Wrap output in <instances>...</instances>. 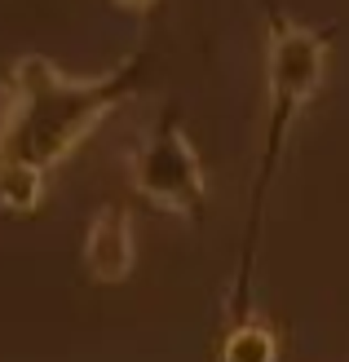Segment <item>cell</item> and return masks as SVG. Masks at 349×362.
<instances>
[{
    "label": "cell",
    "instance_id": "obj_1",
    "mask_svg": "<svg viewBox=\"0 0 349 362\" xmlns=\"http://www.w3.org/2000/svg\"><path fill=\"white\" fill-rule=\"evenodd\" d=\"M137 80V53L102 76H67L40 53L18 58L0 102V159H23L45 173L58 168L98 133V124L133 93Z\"/></svg>",
    "mask_w": 349,
    "mask_h": 362
},
{
    "label": "cell",
    "instance_id": "obj_2",
    "mask_svg": "<svg viewBox=\"0 0 349 362\" xmlns=\"http://www.w3.org/2000/svg\"><path fill=\"white\" fill-rule=\"evenodd\" d=\"M327 76V40L323 31L305 27V23H279L270 27V119H265V151L256 164V190H252V230H248V261H244V279H239V300L248 305V269H252V252H256V230H261V208H265V190L274 181V168L287 151V137L297 129V119L314 93L323 88Z\"/></svg>",
    "mask_w": 349,
    "mask_h": 362
},
{
    "label": "cell",
    "instance_id": "obj_3",
    "mask_svg": "<svg viewBox=\"0 0 349 362\" xmlns=\"http://www.w3.org/2000/svg\"><path fill=\"white\" fill-rule=\"evenodd\" d=\"M128 181H133V190L146 204H155L159 212H173V216H195L208 199L204 159L195 155L186 129L173 115H164L137 141L133 159H128Z\"/></svg>",
    "mask_w": 349,
    "mask_h": 362
},
{
    "label": "cell",
    "instance_id": "obj_4",
    "mask_svg": "<svg viewBox=\"0 0 349 362\" xmlns=\"http://www.w3.org/2000/svg\"><path fill=\"white\" fill-rule=\"evenodd\" d=\"M137 261V234L133 216L120 204H106L93 212V221L84 230V269L93 283H124L133 274Z\"/></svg>",
    "mask_w": 349,
    "mask_h": 362
},
{
    "label": "cell",
    "instance_id": "obj_5",
    "mask_svg": "<svg viewBox=\"0 0 349 362\" xmlns=\"http://www.w3.org/2000/svg\"><path fill=\"white\" fill-rule=\"evenodd\" d=\"M45 204V168L23 159H0V212L27 216Z\"/></svg>",
    "mask_w": 349,
    "mask_h": 362
},
{
    "label": "cell",
    "instance_id": "obj_6",
    "mask_svg": "<svg viewBox=\"0 0 349 362\" xmlns=\"http://www.w3.org/2000/svg\"><path fill=\"white\" fill-rule=\"evenodd\" d=\"M217 362H279V340L265 322H252V318H239L230 336L222 340V354Z\"/></svg>",
    "mask_w": 349,
    "mask_h": 362
},
{
    "label": "cell",
    "instance_id": "obj_7",
    "mask_svg": "<svg viewBox=\"0 0 349 362\" xmlns=\"http://www.w3.org/2000/svg\"><path fill=\"white\" fill-rule=\"evenodd\" d=\"M120 9H133V13H146V9H155L159 0H115Z\"/></svg>",
    "mask_w": 349,
    "mask_h": 362
}]
</instances>
